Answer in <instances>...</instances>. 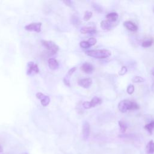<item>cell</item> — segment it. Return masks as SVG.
<instances>
[{
    "mask_svg": "<svg viewBox=\"0 0 154 154\" xmlns=\"http://www.w3.org/2000/svg\"><path fill=\"white\" fill-rule=\"evenodd\" d=\"M118 108L120 112L124 113L128 110H138L140 107L135 102H132L129 100H123L119 103Z\"/></svg>",
    "mask_w": 154,
    "mask_h": 154,
    "instance_id": "6da1fadb",
    "label": "cell"
},
{
    "mask_svg": "<svg viewBox=\"0 0 154 154\" xmlns=\"http://www.w3.org/2000/svg\"><path fill=\"white\" fill-rule=\"evenodd\" d=\"M88 56L95 58L103 59L109 57L111 55V52L107 49H99V50H90L86 52Z\"/></svg>",
    "mask_w": 154,
    "mask_h": 154,
    "instance_id": "7a4b0ae2",
    "label": "cell"
},
{
    "mask_svg": "<svg viewBox=\"0 0 154 154\" xmlns=\"http://www.w3.org/2000/svg\"><path fill=\"white\" fill-rule=\"evenodd\" d=\"M42 43L43 46L49 51L51 55L55 54L59 49L58 46L52 41L42 40Z\"/></svg>",
    "mask_w": 154,
    "mask_h": 154,
    "instance_id": "3957f363",
    "label": "cell"
},
{
    "mask_svg": "<svg viewBox=\"0 0 154 154\" xmlns=\"http://www.w3.org/2000/svg\"><path fill=\"white\" fill-rule=\"evenodd\" d=\"M102 103V99L98 97H94L90 102H84L83 104V106L85 109H90L92 107H96L97 105Z\"/></svg>",
    "mask_w": 154,
    "mask_h": 154,
    "instance_id": "277c9868",
    "label": "cell"
},
{
    "mask_svg": "<svg viewBox=\"0 0 154 154\" xmlns=\"http://www.w3.org/2000/svg\"><path fill=\"white\" fill-rule=\"evenodd\" d=\"M42 24L39 23H32L25 27V29L28 31H34L36 33H39L41 31Z\"/></svg>",
    "mask_w": 154,
    "mask_h": 154,
    "instance_id": "5b68a950",
    "label": "cell"
},
{
    "mask_svg": "<svg viewBox=\"0 0 154 154\" xmlns=\"http://www.w3.org/2000/svg\"><path fill=\"white\" fill-rule=\"evenodd\" d=\"M28 69H27V74L28 75H31L33 73H37L39 72V69L38 67V66L37 64L34 63L33 61L28 62L27 64Z\"/></svg>",
    "mask_w": 154,
    "mask_h": 154,
    "instance_id": "8992f818",
    "label": "cell"
},
{
    "mask_svg": "<svg viewBox=\"0 0 154 154\" xmlns=\"http://www.w3.org/2000/svg\"><path fill=\"white\" fill-rule=\"evenodd\" d=\"M83 137L84 140L88 139L90 134V125L87 121L84 122L83 125Z\"/></svg>",
    "mask_w": 154,
    "mask_h": 154,
    "instance_id": "52a82bcc",
    "label": "cell"
},
{
    "mask_svg": "<svg viewBox=\"0 0 154 154\" xmlns=\"http://www.w3.org/2000/svg\"><path fill=\"white\" fill-rule=\"evenodd\" d=\"M36 97L41 101V104L43 107H46L50 102L49 97L43 95L40 92H39L36 94Z\"/></svg>",
    "mask_w": 154,
    "mask_h": 154,
    "instance_id": "ba28073f",
    "label": "cell"
},
{
    "mask_svg": "<svg viewBox=\"0 0 154 154\" xmlns=\"http://www.w3.org/2000/svg\"><path fill=\"white\" fill-rule=\"evenodd\" d=\"M78 84L79 86H80L81 87H82L83 88L88 89L92 84V80L90 78L81 79L78 81Z\"/></svg>",
    "mask_w": 154,
    "mask_h": 154,
    "instance_id": "9c48e42d",
    "label": "cell"
},
{
    "mask_svg": "<svg viewBox=\"0 0 154 154\" xmlns=\"http://www.w3.org/2000/svg\"><path fill=\"white\" fill-rule=\"evenodd\" d=\"M81 70L86 73H87V74H90V73H92L94 70H95V67L94 66L89 63H84L82 66H81Z\"/></svg>",
    "mask_w": 154,
    "mask_h": 154,
    "instance_id": "30bf717a",
    "label": "cell"
},
{
    "mask_svg": "<svg viewBox=\"0 0 154 154\" xmlns=\"http://www.w3.org/2000/svg\"><path fill=\"white\" fill-rule=\"evenodd\" d=\"M123 26L128 30L131 31H136L138 30V27L132 21H127L123 22Z\"/></svg>",
    "mask_w": 154,
    "mask_h": 154,
    "instance_id": "8fae6325",
    "label": "cell"
},
{
    "mask_svg": "<svg viewBox=\"0 0 154 154\" xmlns=\"http://www.w3.org/2000/svg\"><path fill=\"white\" fill-rule=\"evenodd\" d=\"M81 32L83 34H95L96 33V30L95 28L92 27H84L81 29Z\"/></svg>",
    "mask_w": 154,
    "mask_h": 154,
    "instance_id": "7c38bea8",
    "label": "cell"
},
{
    "mask_svg": "<svg viewBox=\"0 0 154 154\" xmlns=\"http://www.w3.org/2000/svg\"><path fill=\"white\" fill-rule=\"evenodd\" d=\"M48 63L49 67L52 70H55V69H58V67L59 66L58 62L55 58H49L48 60Z\"/></svg>",
    "mask_w": 154,
    "mask_h": 154,
    "instance_id": "4fadbf2b",
    "label": "cell"
},
{
    "mask_svg": "<svg viewBox=\"0 0 154 154\" xmlns=\"http://www.w3.org/2000/svg\"><path fill=\"white\" fill-rule=\"evenodd\" d=\"M113 27V23L108 21V20L102 21L101 23V27L104 30H110Z\"/></svg>",
    "mask_w": 154,
    "mask_h": 154,
    "instance_id": "5bb4252c",
    "label": "cell"
},
{
    "mask_svg": "<svg viewBox=\"0 0 154 154\" xmlns=\"http://www.w3.org/2000/svg\"><path fill=\"white\" fill-rule=\"evenodd\" d=\"M106 18L107 19V20L112 23L116 22L118 18H119V15L116 13V12H111V13H109L106 16Z\"/></svg>",
    "mask_w": 154,
    "mask_h": 154,
    "instance_id": "9a60e30c",
    "label": "cell"
},
{
    "mask_svg": "<svg viewBox=\"0 0 154 154\" xmlns=\"http://www.w3.org/2000/svg\"><path fill=\"white\" fill-rule=\"evenodd\" d=\"M146 152L147 154L154 153V141L153 140H150L146 147Z\"/></svg>",
    "mask_w": 154,
    "mask_h": 154,
    "instance_id": "2e32d148",
    "label": "cell"
},
{
    "mask_svg": "<svg viewBox=\"0 0 154 154\" xmlns=\"http://www.w3.org/2000/svg\"><path fill=\"white\" fill-rule=\"evenodd\" d=\"M144 128L149 132V134H152V132L154 131V120H152L150 123L146 124L144 126Z\"/></svg>",
    "mask_w": 154,
    "mask_h": 154,
    "instance_id": "e0dca14e",
    "label": "cell"
},
{
    "mask_svg": "<svg viewBox=\"0 0 154 154\" xmlns=\"http://www.w3.org/2000/svg\"><path fill=\"white\" fill-rule=\"evenodd\" d=\"M119 125L121 132L122 133H125L128 128V125H126V123L122 120H120V121H119Z\"/></svg>",
    "mask_w": 154,
    "mask_h": 154,
    "instance_id": "ac0fdd59",
    "label": "cell"
},
{
    "mask_svg": "<svg viewBox=\"0 0 154 154\" xmlns=\"http://www.w3.org/2000/svg\"><path fill=\"white\" fill-rule=\"evenodd\" d=\"M92 7L96 12H98L99 13H102L104 11L102 7L100 4H99L96 3H92Z\"/></svg>",
    "mask_w": 154,
    "mask_h": 154,
    "instance_id": "d6986e66",
    "label": "cell"
},
{
    "mask_svg": "<svg viewBox=\"0 0 154 154\" xmlns=\"http://www.w3.org/2000/svg\"><path fill=\"white\" fill-rule=\"evenodd\" d=\"M153 42H154L153 39H148V40H146L144 41L142 43L141 45L144 48H148V47L151 46L153 45Z\"/></svg>",
    "mask_w": 154,
    "mask_h": 154,
    "instance_id": "ffe728a7",
    "label": "cell"
},
{
    "mask_svg": "<svg viewBox=\"0 0 154 154\" xmlns=\"http://www.w3.org/2000/svg\"><path fill=\"white\" fill-rule=\"evenodd\" d=\"M132 81L135 83H143L144 81V80L140 76H134L132 79Z\"/></svg>",
    "mask_w": 154,
    "mask_h": 154,
    "instance_id": "44dd1931",
    "label": "cell"
},
{
    "mask_svg": "<svg viewBox=\"0 0 154 154\" xmlns=\"http://www.w3.org/2000/svg\"><path fill=\"white\" fill-rule=\"evenodd\" d=\"M71 22L73 24V25H75V26H78L80 24V21L79 18L77 17V16H73L72 17Z\"/></svg>",
    "mask_w": 154,
    "mask_h": 154,
    "instance_id": "7402d4cb",
    "label": "cell"
},
{
    "mask_svg": "<svg viewBox=\"0 0 154 154\" xmlns=\"http://www.w3.org/2000/svg\"><path fill=\"white\" fill-rule=\"evenodd\" d=\"M92 16V13L89 11H86L84 13V20L86 21H89Z\"/></svg>",
    "mask_w": 154,
    "mask_h": 154,
    "instance_id": "603a6c76",
    "label": "cell"
},
{
    "mask_svg": "<svg viewBox=\"0 0 154 154\" xmlns=\"http://www.w3.org/2000/svg\"><path fill=\"white\" fill-rule=\"evenodd\" d=\"M134 90H135V88H134V85L130 84L128 86L127 89H126V92L129 95H132L134 92Z\"/></svg>",
    "mask_w": 154,
    "mask_h": 154,
    "instance_id": "cb8c5ba5",
    "label": "cell"
},
{
    "mask_svg": "<svg viewBox=\"0 0 154 154\" xmlns=\"http://www.w3.org/2000/svg\"><path fill=\"white\" fill-rule=\"evenodd\" d=\"M80 45L83 48H89V47H90V45L88 43L87 41H82V42H81L80 43Z\"/></svg>",
    "mask_w": 154,
    "mask_h": 154,
    "instance_id": "d4e9b609",
    "label": "cell"
},
{
    "mask_svg": "<svg viewBox=\"0 0 154 154\" xmlns=\"http://www.w3.org/2000/svg\"><path fill=\"white\" fill-rule=\"evenodd\" d=\"M127 71H128L127 67L126 66H122L119 72V75H121V76H123V75H124L126 73Z\"/></svg>",
    "mask_w": 154,
    "mask_h": 154,
    "instance_id": "484cf974",
    "label": "cell"
},
{
    "mask_svg": "<svg viewBox=\"0 0 154 154\" xmlns=\"http://www.w3.org/2000/svg\"><path fill=\"white\" fill-rule=\"evenodd\" d=\"M87 42H88V43L90 44V46H91L95 45L96 43L97 40H96V39L95 38H94V37H91V38H90V39L87 40Z\"/></svg>",
    "mask_w": 154,
    "mask_h": 154,
    "instance_id": "4316f807",
    "label": "cell"
},
{
    "mask_svg": "<svg viewBox=\"0 0 154 154\" xmlns=\"http://www.w3.org/2000/svg\"><path fill=\"white\" fill-rule=\"evenodd\" d=\"M76 70V67H73L72 68H71L69 71H68V75L71 76L74 72Z\"/></svg>",
    "mask_w": 154,
    "mask_h": 154,
    "instance_id": "83f0119b",
    "label": "cell"
},
{
    "mask_svg": "<svg viewBox=\"0 0 154 154\" xmlns=\"http://www.w3.org/2000/svg\"><path fill=\"white\" fill-rule=\"evenodd\" d=\"M66 6L69 7H72V3L71 1H63Z\"/></svg>",
    "mask_w": 154,
    "mask_h": 154,
    "instance_id": "f1b7e54d",
    "label": "cell"
},
{
    "mask_svg": "<svg viewBox=\"0 0 154 154\" xmlns=\"http://www.w3.org/2000/svg\"><path fill=\"white\" fill-rule=\"evenodd\" d=\"M64 83L65 84V85H66L67 86H70V82H69V80L68 79H67V78H64Z\"/></svg>",
    "mask_w": 154,
    "mask_h": 154,
    "instance_id": "f546056e",
    "label": "cell"
},
{
    "mask_svg": "<svg viewBox=\"0 0 154 154\" xmlns=\"http://www.w3.org/2000/svg\"><path fill=\"white\" fill-rule=\"evenodd\" d=\"M3 151V147H2V146H1V144H0V152H2Z\"/></svg>",
    "mask_w": 154,
    "mask_h": 154,
    "instance_id": "4dcf8cb0",
    "label": "cell"
},
{
    "mask_svg": "<svg viewBox=\"0 0 154 154\" xmlns=\"http://www.w3.org/2000/svg\"><path fill=\"white\" fill-rule=\"evenodd\" d=\"M151 73H152V75L154 76V68H153V69H152V70H151Z\"/></svg>",
    "mask_w": 154,
    "mask_h": 154,
    "instance_id": "1f68e13d",
    "label": "cell"
},
{
    "mask_svg": "<svg viewBox=\"0 0 154 154\" xmlns=\"http://www.w3.org/2000/svg\"><path fill=\"white\" fill-rule=\"evenodd\" d=\"M152 90L154 91V83L153 84V86H152Z\"/></svg>",
    "mask_w": 154,
    "mask_h": 154,
    "instance_id": "d6a6232c",
    "label": "cell"
},
{
    "mask_svg": "<svg viewBox=\"0 0 154 154\" xmlns=\"http://www.w3.org/2000/svg\"><path fill=\"white\" fill-rule=\"evenodd\" d=\"M153 12H154V9H153Z\"/></svg>",
    "mask_w": 154,
    "mask_h": 154,
    "instance_id": "836d02e7",
    "label": "cell"
},
{
    "mask_svg": "<svg viewBox=\"0 0 154 154\" xmlns=\"http://www.w3.org/2000/svg\"><path fill=\"white\" fill-rule=\"evenodd\" d=\"M25 154H27V153H25Z\"/></svg>",
    "mask_w": 154,
    "mask_h": 154,
    "instance_id": "e575fe53",
    "label": "cell"
}]
</instances>
